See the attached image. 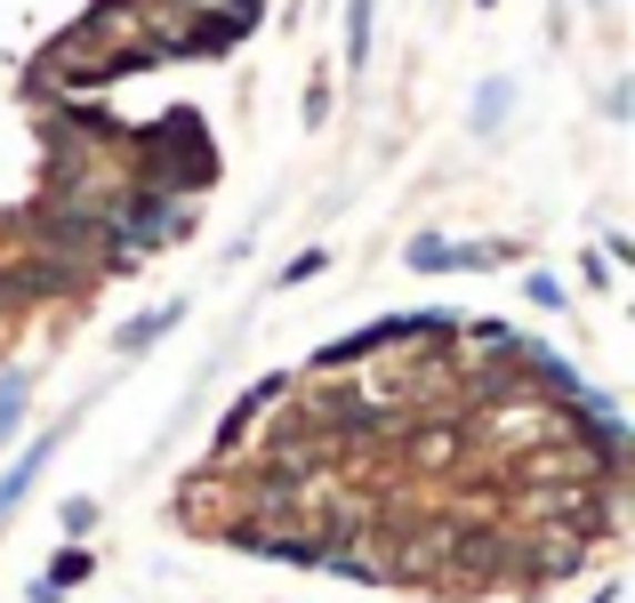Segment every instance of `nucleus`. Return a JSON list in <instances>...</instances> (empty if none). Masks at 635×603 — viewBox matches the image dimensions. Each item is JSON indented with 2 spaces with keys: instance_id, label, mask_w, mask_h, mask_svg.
I'll list each match as a JSON object with an SVG mask.
<instances>
[{
  "instance_id": "obj_1",
  "label": "nucleus",
  "mask_w": 635,
  "mask_h": 603,
  "mask_svg": "<svg viewBox=\"0 0 635 603\" xmlns=\"http://www.w3.org/2000/svg\"><path fill=\"white\" fill-rule=\"evenodd\" d=\"M17 394H24L17 379H9V386H0V434H9V426H17Z\"/></svg>"
}]
</instances>
